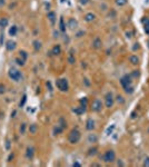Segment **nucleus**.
<instances>
[{"label": "nucleus", "mask_w": 149, "mask_h": 167, "mask_svg": "<svg viewBox=\"0 0 149 167\" xmlns=\"http://www.w3.org/2000/svg\"><path fill=\"white\" fill-rule=\"evenodd\" d=\"M133 80L134 79H133V77L130 76V73H129V75L126 73V75H124L120 78L121 86H123L124 90L128 94V95H131V94H134V91H135V87L133 85Z\"/></svg>", "instance_id": "f257e3e1"}, {"label": "nucleus", "mask_w": 149, "mask_h": 167, "mask_svg": "<svg viewBox=\"0 0 149 167\" xmlns=\"http://www.w3.org/2000/svg\"><path fill=\"white\" fill-rule=\"evenodd\" d=\"M80 138H81V133L79 132V129L78 128H73V129L70 130V133L68 135V140H69L70 144H72V145L78 144Z\"/></svg>", "instance_id": "f03ea898"}, {"label": "nucleus", "mask_w": 149, "mask_h": 167, "mask_svg": "<svg viewBox=\"0 0 149 167\" xmlns=\"http://www.w3.org/2000/svg\"><path fill=\"white\" fill-rule=\"evenodd\" d=\"M99 157L105 163H114L115 160H116V153H115L113 149H108L104 153V155H101Z\"/></svg>", "instance_id": "7ed1b4c3"}, {"label": "nucleus", "mask_w": 149, "mask_h": 167, "mask_svg": "<svg viewBox=\"0 0 149 167\" xmlns=\"http://www.w3.org/2000/svg\"><path fill=\"white\" fill-rule=\"evenodd\" d=\"M56 87L57 89H59L60 91L66 92L69 90V82L66 78H59L56 80Z\"/></svg>", "instance_id": "20e7f679"}, {"label": "nucleus", "mask_w": 149, "mask_h": 167, "mask_svg": "<svg viewBox=\"0 0 149 167\" xmlns=\"http://www.w3.org/2000/svg\"><path fill=\"white\" fill-rule=\"evenodd\" d=\"M8 76H9V78H11L12 80H15V81H19L20 79H21V72L19 71L17 68H10L9 69V72H8Z\"/></svg>", "instance_id": "39448f33"}, {"label": "nucleus", "mask_w": 149, "mask_h": 167, "mask_svg": "<svg viewBox=\"0 0 149 167\" xmlns=\"http://www.w3.org/2000/svg\"><path fill=\"white\" fill-rule=\"evenodd\" d=\"M114 104H115V98H114L113 92L111 91L107 92L106 96H105V106H106V108H108V109L113 108Z\"/></svg>", "instance_id": "423d86ee"}, {"label": "nucleus", "mask_w": 149, "mask_h": 167, "mask_svg": "<svg viewBox=\"0 0 149 167\" xmlns=\"http://www.w3.org/2000/svg\"><path fill=\"white\" fill-rule=\"evenodd\" d=\"M90 109L94 113H100L103 109V101L100 99H95L92 103L90 104Z\"/></svg>", "instance_id": "0eeeda50"}, {"label": "nucleus", "mask_w": 149, "mask_h": 167, "mask_svg": "<svg viewBox=\"0 0 149 167\" xmlns=\"http://www.w3.org/2000/svg\"><path fill=\"white\" fill-rule=\"evenodd\" d=\"M96 128V123L92 118H88L86 122V129L89 130V132H92V130Z\"/></svg>", "instance_id": "6e6552de"}, {"label": "nucleus", "mask_w": 149, "mask_h": 167, "mask_svg": "<svg viewBox=\"0 0 149 167\" xmlns=\"http://www.w3.org/2000/svg\"><path fill=\"white\" fill-rule=\"evenodd\" d=\"M17 47V42L13 41V40H8V41L6 42V49L8 50V51H12V50H15Z\"/></svg>", "instance_id": "1a4fd4ad"}, {"label": "nucleus", "mask_w": 149, "mask_h": 167, "mask_svg": "<svg viewBox=\"0 0 149 167\" xmlns=\"http://www.w3.org/2000/svg\"><path fill=\"white\" fill-rule=\"evenodd\" d=\"M33 156H35V148L33 147H27L26 149V157L29 160L33 159Z\"/></svg>", "instance_id": "9d476101"}, {"label": "nucleus", "mask_w": 149, "mask_h": 167, "mask_svg": "<svg viewBox=\"0 0 149 167\" xmlns=\"http://www.w3.org/2000/svg\"><path fill=\"white\" fill-rule=\"evenodd\" d=\"M67 26H68L69 29L74 30V29H77V27H78V21L74 18H70L68 20V23H67Z\"/></svg>", "instance_id": "9b49d317"}, {"label": "nucleus", "mask_w": 149, "mask_h": 167, "mask_svg": "<svg viewBox=\"0 0 149 167\" xmlns=\"http://www.w3.org/2000/svg\"><path fill=\"white\" fill-rule=\"evenodd\" d=\"M141 22H143V25H144V30H145V32H146V35L149 36V18H143V20H141Z\"/></svg>", "instance_id": "f8f14e48"}, {"label": "nucleus", "mask_w": 149, "mask_h": 167, "mask_svg": "<svg viewBox=\"0 0 149 167\" xmlns=\"http://www.w3.org/2000/svg\"><path fill=\"white\" fill-rule=\"evenodd\" d=\"M101 43H103L101 39L99 38V37H96V38L94 39V41H92V47L95 49H99V48H101Z\"/></svg>", "instance_id": "ddd939ff"}, {"label": "nucleus", "mask_w": 149, "mask_h": 167, "mask_svg": "<svg viewBox=\"0 0 149 167\" xmlns=\"http://www.w3.org/2000/svg\"><path fill=\"white\" fill-rule=\"evenodd\" d=\"M47 17H48L49 21L51 22V25H55V23H56V12L50 11V12H48V15H47Z\"/></svg>", "instance_id": "4468645a"}, {"label": "nucleus", "mask_w": 149, "mask_h": 167, "mask_svg": "<svg viewBox=\"0 0 149 167\" xmlns=\"http://www.w3.org/2000/svg\"><path fill=\"white\" fill-rule=\"evenodd\" d=\"M96 19V15L92 12H88L86 16H85V20H86L87 22H91V21H94V20Z\"/></svg>", "instance_id": "2eb2a0df"}, {"label": "nucleus", "mask_w": 149, "mask_h": 167, "mask_svg": "<svg viewBox=\"0 0 149 167\" xmlns=\"http://www.w3.org/2000/svg\"><path fill=\"white\" fill-rule=\"evenodd\" d=\"M129 61L133 63V65H138L140 60H139V57H138L137 55H131L129 57Z\"/></svg>", "instance_id": "dca6fc26"}, {"label": "nucleus", "mask_w": 149, "mask_h": 167, "mask_svg": "<svg viewBox=\"0 0 149 167\" xmlns=\"http://www.w3.org/2000/svg\"><path fill=\"white\" fill-rule=\"evenodd\" d=\"M61 52V47H60V45H56V46H53V48L51 50V53L53 56H57V55H59V53Z\"/></svg>", "instance_id": "f3484780"}, {"label": "nucleus", "mask_w": 149, "mask_h": 167, "mask_svg": "<svg viewBox=\"0 0 149 167\" xmlns=\"http://www.w3.org/2000/svg\"><path fill=\"white\" fill-rule=\"evenodd\" d=\"M79 104H80V106L82 107L85 110H86L87 106H88V98H87V97H82L81 99H79Z\"/></svg>", "instance_id": "a211bd4d"}, {"label": "nucleus", "mask_w": 149, "mask_h": 167, "mask_svg": "<svg viewBox=\"0 0 149 167\" xmlns=\"http://www.w3.org/2000/svg\"><path fill=\"white\" fill-rule=\"evenodd\" d=\"M97 154H98V148L97 147H91V148L88 149L87 155L88 156H95V155H97Z\"/></svg>", "instance_id": "6ab92c4d"}, {"label": "nucleus", "mask_w": 149, "mask_h": 167, "mask_svg": "<svg viewBox=\"0 0 149 167\" xmlns=\"http://www.w3.org/2000/svg\"><path fill=\"white\" fill-rule=\"evenodd\" d=\"M72 112H73L74 114H77V115H81V114H83L85 112H86V110H85L81 106H79V107H74V108L72 109Z\"/></svg>", "instance_id": "aec40b11"}, {"label": "nucleus", "mask_w": 149, "mask_h": 167, "mask_svg": "<svg viewBox=\"0 0 149 167\" xmlns=\"http://www.w3.org/2000/svg\"><path fill=\"white\" fill-rule=\"evenodd\" d=\"M59 26H60V31L61 32H66V25H65V20L61 17L59 20Z\"/></svg>", "instance_id": "412c9836"}, {"label": "nucleus", "mask_w": 149, "mask_h": 167, "mask_svg": "<svg viewBox=\"0 0 149 167\" xmlns=\"http://www.w3.org/2000/svg\"><path fill=\"white\" fill-rule=\"evenodd\" d=\"M62 132H63V128L62 127H60L59 125L53 127V135H59V134H61Z\"/></svg>", "instance_id": "4be33fe9"}, {"label": "nucleus", "mask_w": 149, "mask_h": 167, "mask_svg": "<svg viewBox=\"0 0 149 167\" xmlns=\"http://www.w3.org/2000/svg\"><path fill=\"white\" fill-rule=\"evenodd\" d=\"M98 140V137L95 135V134H90L89 136H88V142L89 143H97Z\"/></svg>", "instance_id": "5701e85b"}, {"label": "nucleus", "mask_w": 149, "mask_h": 167, "mask_svg": "<svg viewBox=\"0 0 149 167\" xmlns=\"http://www.w3.org/2000/svg\"><path fill=\"white\" fill-rule=\"evenodd\" d=\"M72 51H73V50H71V51H70V55L68 56V62L70 63V65H73V63L76 62V58H74Z\"/></svg>", "instance_id": "b1692460"}, {"label": "nucleus", "mask_w": 149, "mask_h": 167, "mask_svg": "<svg viewBox=\"0 0 149 167\" xmlns=\"http://www.w3.org/2000/svg\"><path fill=\"white\" fill-rule=\"evenodd\" d=\"M37 130H38V126H37L36 124H31V125L29 126V132H30V134H36Z\"/></svg>", "instance_id": "393cba45"}, {"label": "nucleus", "mask_w": 149, "mask_h": 167, "mask_svg": "<svg viewBox=\"0 0 149 167\" xmlns=\"http://www.w3.org/2000/svg\"><path fill=\"white\" fill-rule=\"evenodd\" d=\"M33 48H35L36 51H39V50L41 49V42H40L39 40H35V41H33Z\"/></svg>", "instance_id": "a878e982"}, {"label": "nucleus", "mask_w": 149, "mask_h": 167, "mask_svg": "<svg viewBox=\"0 0 149 167\" xmlns=\"http://www.w3.org/2000/svg\"><path fill=\"white\" fill-rule=\"evenodd\" d=\"M17 31H18V28H17V26H12L11 28L9 29V35L13 37V36L17 35Z\"/></svg>", "instance_id": "bb28decb"}, {"label": "nucleus", "mask_w": 149, "mask_h": 167, "mask_svg": "<svg viewBox=\"0 0 149 167\" xmlns=\"http://www.w3.org/2000/svg\"><path fill=\"white\" fill-rule=\"evenodd\" d=\"M58 125H59L60 127H62L63 129H65L66 127H67V122L65 120V118H63V117H60V118H59V123H58Z\"/></svg>", "instance_id": "cd10ccee"}, {"label": "nucleus", "mask_w": 149, "mask_h": 167, "mask_svg": "<svg viewBox=\"0 0 149 167\" xmlns=\"http://www.w3.org/2000/svg\"><path fill=\"white\" fill-rule=\"evenodd\" d=\"M19 57L26 61L27 58H28V53H27V51H25V50H20L19 51Z\"/></svg>", "instance_id": "c85d7f7f"}, {"label": "nucleus", "mask_w": 149, "mask_h": 167, "mask_svg": "<svg viewBox=\"0 0 149 167\" xmlns=\"http://www.w3.org/2000/svg\"><path fill=\"white\" fill-rule=\"evenodd\" d=\"M8 19L7 18H1L0 19V27H1V28H5V27H7L8 26Z\"/></svg>", "instance_id": "c756f323"}, {"label": "nucleus", "mask_w": 149, "mask_h": 167, "mask_svg": "<svg viewBox=\"0 0 149 167\" xmlns=\"http://www.w3.org/2000/svg\"><path fill=\"white\" fill-rule=\"evenodd\" d=\"M116 5L117 6H119V7H123L125 5H127V2H128V0H116Z\"/></svg>", "instance_id": "7c9ffc66"}, {"label": "nucleus", "mask_w": 149, "mask_h": 167, "mask_svg": "<svg viewBox=\"0 0 149 167\" xmlns=\"http://www.w3.org/2000/svg\"><path fill=\"white\" fill-rule=\"evenodd\" d=\"M130 76L133 77V79H136V78H139V76H140V72L138 71V70H134L133 72L130 73Z\"/></svg>", "instance_id": "2f4dec72"}, {"label": "nucleus", "mask_w": 149, "mask_h": 167, "mask_svg": "<svg viewBox=\"0 0 149 167\" xmlns=\"http://www.w3.org/2000/svg\"><path fill=\"white\" fill-rule=\"evenodd\" d=\"M26 101H27V95H23V96H22V99L20 100V103H19V107H20V108L25 106Z\"/></svg>", "instance_id": "473e14b6"}, {"label": "nucleus", "mask_w": 149, "mask_h": 167, "mask_svg": "<svg viewBox=\"0 0 149 167\" xmlns=\"http://www.w3.org/2000/svg\"><path fill=\"white\" fill-rule=\"evenodd\" d=\"M26 128H27V124L22 123L21 126H20V134H21V135H23V134L26 133Z\"/></svg>", "instance_id": "72a5a7b5"}, {"label": "nucleus", "mask_w": 149, "mask_h": 167, "mask_svg": "<svg viewBox=\"0 0 149 167\" xmlns=\"http://www.w3.org/2000/svg\"><path fill=\"white\" fill-rule=\"evenodd\" d=\"M116 100L120 104V105H123V104H125V99H124V97L121 96V95H118V96L116 97Z\"/></svg>", "instance_id": "f704fd0d"}, {"label": "nucleus", "mask_w": 149, "mask_h": 167, "mask_svg": "<svg viewBox=\"0 0 149 167\" xmlns=\"http://www.w3.org/2000/svg\"><path fill=\"white\" fill-rule=\"evenodd\" d=\"M16 62H17V65H19V66H23L25 65V60L21 59L19 57V58H16Z\"/></svg>", "instance_id": "c9c22d12"}, {"label": "nucleus", "mask_w": 149, "mask_h": 167, "mask_svg": "<svg viewBox=\"0 0 149 167\" xmlns=\"http://www.w3.org/2000/svg\"><path fill=\"white\" fill-rule=\"evenodd\" d=\"M143 166L144 167H149V156H146L144 159V163H143Z\"/></svg>", "instance_id": "e433bc0d"}, {"label": "nucleus", "mask_w": 149, "mask_h": 167, "mask_svg": "<svg viewBox=\"0 0 149 167\" xmlns=\"http://www.w3.org/2000/svg\"><path fill=\"white\" fill-rule=\"evenodd\" d=\"M6 91V86L3 84H0V95H3Z\"/></svg>", "instance_id": "4c0bfd02"}, {"label": "nucleus", "mask_w": 149, "mask_h": 167, "mask_svg": "<svg viewBox=\"0 0 149 167\" xmlns=\"http://www.w3.org/2000/svg\"><path fill=\"white\" fill-rule=\"evenodd\" d=\"M10 145H11V144H10V140L9 139H7L6 140V149H10Z\"/></svg>", "instance_id": "58836bf2"}, {"label": "nucleus", "mask_w": 149, "mask_h": 167, "mask_svg": "<svg viewBox=\"0 0 149 167\" xmlns=\"http://www.w3.org/2000/svg\"><path fill=\"white\" fill-rule=\"evenodd\" d=\"M115 16H116V11H114V10H111V13L109 12V17H110V18H114Z\"/></svg>", "instance_id": "ea45409f"}, {"label": "nucleus", "mask_w": 149, "mask_h": 167, "mask_svg": "<svg viewBox=\"0 0 149 167\" xmlns=\"http://www.w3.org/2000/svg\"><path fill=\"white\" fill-rule=\"evenodd\" d=\"M79 1H80V3H81V5H87V3L88 2H89V0H79Z\"/></svg>", "instance_id": "a19ab883"}, {"label": "nucleus", "mask_w": 149, "mask_h": 167, "mask_svg": "<svg viewBox=\"0 0 149 167\" xmlns=\"http://www.w3.org/2000/svg\"><path fill=\"white\" fill-rule=\"evenodd\" d=\"M72 166H73V167H80V166H81V164H80V163H78V162H74V163L72 164Z\"/></svg>", "instance_id": "79ce46f5"}, {"label": "nucleus", "mask_w": 149, "mask_h": 167, "mask_svg": "<svg viewBox=\"0 0 149 167\" xmlns=\"http://www.w3.org/2000/svg\"><path fill=\"white\" fill-rule=\"evenodd\" d=\"M3 42V32H1V35H0V45H2Z\"/></svg>", "instance_id": "37998d69"}, {"label": "nucleus", "mask_w": 149, "mask_h": 167, "mask_svg": "<svg viewBox=\"0 0 149 167\" xmlns=\"http://www.w3.org/2000/svg\"><path fill=\"white\" fill-rule=\"evenodd\" d=\"M13 156H15V155H13L12 153L10 154V155H9V157H8V162H11V159H13Z\"/></svg>", "instance_id": "c03bdc74"}, {"label": "nucleus", "mask_w": 149, "mask_h": 167, "mask_svg": "<svg viewBox=\"0 0 149 167\" xmlns=\"http://www.w3.org/2000/svg\"><path fill=\"white\" fill-rule=\"evenodd\" d=\"M124 165H125V164L121 162V159H119V160L117 162V166H124Z\"/></svg>", "instance_id": "a18cd8bd"}, {"label": "nucleus", "mask_w": 149, "mask_h": 167, "mask_svg": "<svg viewBox=\"0 0 149 167\" xmlns=\"http://www.w3.org/2000/svg\"><path fill=\"white\" fill-rule=\"evenodd\" d=\"M83 81H85V85H86V86H90V82H89V80H88L87 78H85Z\"/></svg>", "instance_id": "49530a36"}, {"label": "nucleus", "mask_w": 149, "mask_h": 167, "mask_svg": "<svg viewBox=\"0 0 149 167\" xmlns=\"http://www.w3.org/2000/svg\"><path fill=\"white\" fill-rule=\"evenodd\" d=\"M139 47H140V46H139V43H138V42H137V43H135V46H134V50L139 49Z\"/></svg>", "instance_id": "de8ad7c7"}, {"label": "nucleus", "mask_w": 149, "mask_h": 167, "mask_svg": "<svg viewBox=\"0 0 149 167\" xmlns=\"http://www.w3.org/2000/svg\"><path fill=\"white\" fill-rule=\"evenodd\" d=\"M16 114H17V112H16V110H13V112L11 113V118H15V117H16Z\"/></svg>", "instance_id": "09e8293b"}, {"label": "nucleus", "mask_w": 149, "mask_h": 167, "mask_svg": "<svg viewBox=\"0 0 149 167\" xmlns=\"http://www.w3.org/2000/svg\"><path fill=\"white\" fill-rule=\"evenodd\" d=\"M131 118H133V119H135V118H136V112L131 113Z\"/></svg>", "instance_id": "8fccbe9b"}, {"label": "nucleus", "mask_w": 149, "mask_h": 167, "mask_svg": "<svg viewBox=\"0 0 149 167\" xmlns=\"http://www.w3.org/2000/svg\"><path fill=\"white\" fill-rule=\"evenodd\" d=\"M53 37H55V38H58V37H59V32L58 31H55V36H53Z\"/></svg>", "instance_id": "3c124183"}, {"label": "nucleus", "mask_w": 149, "mask_h": 167, "mask_svg": "<svg viewBox=\"0 0 149 167\" xmlns=\"http://www.w3.org/2000/svg\"><path fill=\"white\" fill-rule=\"evenodd\" d=\"M5 3H6L5 0H0V6H3V5H5Z\"/></svg>", "instance_id": "603ef678"}, {"label": "nucleus", "mask_w": 149, "mask_h": 167, "mask_svg": "<svg viewBox=\"0 0 149 167\" xmlns=\"http://www.w3.org/2000/svg\"><path fill=\"white\" fill-rule=\"evenodd\" d=\"M82 31H81V32H79V33H77V37H78V38H79V37H81V35H82Z\"/></svg>", "instance_id": "864d4df0"}, {"label": "nucleus", "mask_w": 149, "mask_h": 167, "mask_svg": "<svg viewBox=\"0 0 149 167\" xmlns=\"http://www.w3.org/2000/svg\"><path fill=\"white\" fill-rule=\"evenodd\" d=\"M126 35H127V38H130V37H131V36H130V32H127Z\"/></svg>", "instance_id": "5fc2aeb1"}]
</instances>
